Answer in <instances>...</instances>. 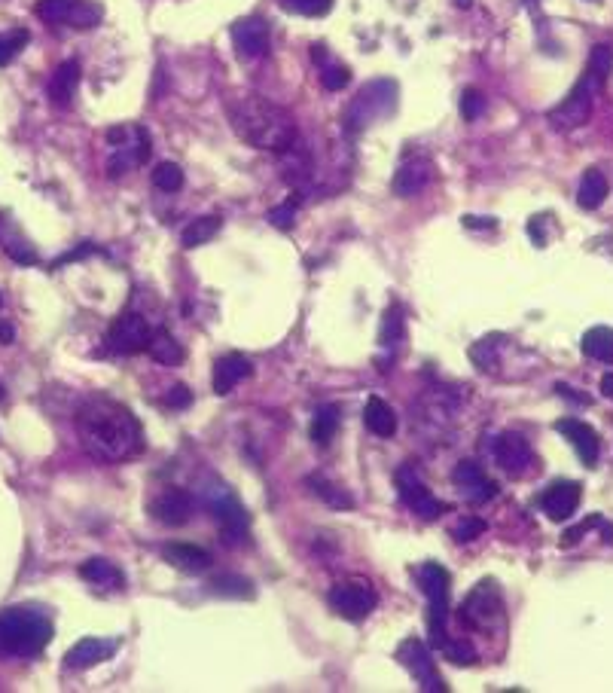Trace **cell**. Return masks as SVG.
I'll use <instances>...</instances> for the list:
<instances>
[{
	"label": "cell",
	"mask_w": 613,
	"mask_h": 693,
	"mask_svg": "<svg viewBox=\"0 0 613 693\" xmlns=\"http://www.w3.org/2000/svg\"><path fill=\"white\" fill-rule=\"evenodd\" d=\"M77 437L83 449L104 461V465H119L144 452V428L132 416L129 407H122L113 397H89L80 403L74 416Z\"/></svg>",
	"instance_id": "6da1fadb"
},
{
	"label": "cell",
	"mask_w": 613,
	"mask_h": 693,
	"mask_svg": "<svg viewBox=\"0 0 613 693\" xmlns=\"http://www.w3.org/2000/svg\"><path fill=\"white\" fill-rule=\"evenodd\" d=\"M226 120L232 132L257 150L287 153L296 144V123L290 110L257 92H232L226 98Z\"/></svg>",
	"instance_id": "7a4b0ae2"
},
{
	"label": "cell",
	"mask_w": 613,
	"mask_h": 693,
	"mask_svg": "<svg viewBox=\"0 0 613 693\" xmlns=\"http://www.w3.org/2000/svg\"><path fill=\"white\" fill-rule=\"evenodd\" d=\"M613 68V49L607 43H598L586 62L583 77L577 80V86L568 92V98L562 104H556L553 110L546 113L549 126L556 132H574L580 126H586L592 120V110H595V98L601 95L607 74Z\"/></svg>",
	"instance_id": "3957f363"
},
{
	"label": "cell",
	"mask_w": 613,
	"mask_h": 693,
	"mask_svg": "<svg viewBox=\"0 0 613 693\" xmlns=\"http://www.w3.org/2000/svg\"><path fill=\"white\" fill-rule=\"evenodd\" d=\"M52 620L34 608H7L0 614V654L37 657L52 642Z\"/></svg>",
	"instance_id": "277c9868"
},
{
	"label": "cell",
	"mask_w": 613,
	"mask_h": 693,
	"mask_svg": "<svg viewBox=\"0 0 613 693\" xmlns=\"http://www.w3.org/2000/svg\"><path fill=\"white\" fill-rule=\"evenodd\" d=\"M415 581L427 599V635H431V645L434 648H443L449 632H446V623H449V587H452V574L437 565V562H424L418 571H415Z\"/></svg>",
	"instance_id": "5b68a950"
},
{
	"label": "cell",
	"mask_w": 613,
	"mask_h": 693,
	"mask_svg": "<svg viewBox=\"0 0 613 693\" xmlns=\"http://www.w3.org/2000/svg\"><path fill=\"white\" fill-rule=\"evenodd\" d=\"M397 107V83L394 80H373L360 89V95L351 101L345 113V126L348 132H360L366 126H373L382 117H391Z\"/></svg>",
	"instance_id": "8992f818"
},
{
	"label": "cell",
	"mask_w": 613,
	"mask_h": 693,
	"mask_svg": "<svg viewBox=\"0 0 613 693\" xmlns=\"http://www.w3.org/2000/svg\"><path fill=\"white\" fill-rule=\"evenodd\" d=\"M110 141V159H107V175L122 178L132 168L144 165L150 159V135L144 126H119L107 132Z\"/></svg>",
	"instance_id": "52a82bcc"
},
{
	"label": "cell",
	"mask_w": 613,
	"mask_h": 693,
	"mask_svg": "<svg viewBox=\"0 0 613 693\" xmlns=\"http://www.w3.org/2000/svg\"><path fill=\"white\" fill-rule=\"evenodd\" d=\"M461 617L467 626L482 629V632H498L504 626V596L498 590L495 581H482L476 584L464 605H461Z\"/></svg>",
	"instance_id": "ba28073f"
},
{
	"label": "cell",
	"mask_w": 613,
	"mask_h": 693,
	"mask_svg": "<svg viewBox=\"0 0 613 693\" xmlns=\"http://www.w3.org/2000/svg\"><path fill=\"white\" fill-rule=\"evenodd\" d=\"M208 507L220 526V535L226 544H241L251 532V516L244 510V504L226 489V486H214L208 489Z\"/></svg>",
	"instance_id": "9c48e42d"
},
{
	"label": "cell",
	"mask_w": 613,
	"mask_h": 693,
	"mask_svg": "<svg viewBox=\"0 0 613 693\" xmlns=\"http://www.w3.org/2000/svg\"><path fill=\"white\" fill-rule=\"evenodd\" d=\"M153 330L147 324V318L135 309L122 312L119 318H113L110 330H107V349L113 355H138L150 349Z\"/></svg>",
	"instance_id": "30bf717a"
},
{
	"label": "cell",
	"mask_w": 613,
	"mask_h": 693,
	"mask_svg": "<svg viewBox=\"0 0 613 693\" xmlns=\"http://www.w3.org/2000/svg\"><path fill=\"white\" fill-rule=\"evenodd\" d=\"M330 605L339 617L345 620H366L376 605H379V596L373 590L370 581H363V577H351V581H342L330 590Z\"/></svg>",
	"instance_id": "8fae6325"
},
{
	"label": "cell",
	"mask_w": 613,
	"mask_h": 693,
	"mask_svg": "<svg viewBox=\"0 0 613 693\" xmlns=\"http://www.w3.org/2000/svg\"><path fill=\"white\" fill-rule=\"evenodd\" d=\"M495 461H498V468L507 474V477H534L540 471V461L531 449V443L516 434V431H504L498 440H495Z\"/></svg>",
	"instance_id": "7c38bea8"
},
{
	"label": "cell",
	"mask_w": 613,
	"mask_h": 693,
	"mask_svg": "<svg viewBox=\"0 0 613 693\" xmlns=\"http://www.w3.org/2000/svg\"><path fill=\"white\" fill-rule=\"evenodd\" d=\"M37 16L49 25L95 28L101 22V7L89 4V0H40Z\"/></svg>",
	"instance_id": "4fadbf2b"
},
{
	"label": "cell",
	"mask_w": 613,
	"mask_h": 693,
	"mask_svg": "<svg viewBox=\"0 0 613 693\" xmlns=\"http://www.w3.org/2000/svg\"><path fill=\"white\" fill-rule=\"evenodd\" d=\"M394 483H397V492H400L403 504H406L415 516H421V519H437V516L443 513V504L434 498V492L427 489V483L418 477L415 468L403 465V468L394 474Z\"/></svg>",
	"instance_id": "5bb4252c"
},
{
	"label": "cell",
	"mask_w": 613,
	"mask_h": 693,
	"mask_svg": "<svg viewBox=\"0 0 613 693\" xmlns=\"http://www.w3.org/2000/svg\"><path fill=\"white\" fill-rule=\"evenodd\" d=\"M400 663L409 669V675L418 681L421 690H434V693H446V681L443 675L437 672L434 660H431V651H427V645H421L418 639H406L397 651Z\"/></svg>",
	"instance_id": "9a60e30c"
},
{
	"label": "cell",
	"mask_w": 613,
	"mask_h": 693,
	"mask_svg": "<svg viewBox=\"0 0 613 693\" xmlns=\"http://www.w3.org/2000/svg\"><path fill=\"white\" fill-rule=\"evenodd\" d=\"M147 510H150V516L156 519V523L180 529V526H187L190 516H193V498L183 489H177V486H168V489H162V492H156L150 498Z\"/></svg>",
	"instance_id": "2e32d148"
},
{
	"label": "cell",
	"mask_w": 613,
	"mask_h": 693,
	"mask_svg": "<svg viewBox=\"0 0 613 693\" xmlns=\"http://www.w3.org/2000/svg\"><path fill=\"white\" fill-rule=\"evenodd\" d=\"M232 43H235V52L241 55V59H266L272 31H269L266 19L248 16V19H238L232 25Z\"/></svg>",
	"instance_id": "e0dca14e"
},
{
	"label": "cell",
	"mask_w": 613,
	"mask_h": 693,
	"mask_svg": "<svg viewBox=\"0 0 613 693\" xmlns=\"http://www.w3.org/2000/svg\"><path fill=\"white\" fill-rule=\"evenodd\" d=\"M452 480H455V486H461V492H464V498L470 504H485V501H492L498 495V483L488 480L476 461H461V465L455 468V474H452Z\"/></svg>",
	"instance_id": "ac0fdd59"
},
{
	"label": "cell",
	"mask_w": 613,
	"mask_h": 693,
	"mask_svg": "<svg viewBox=\"0 0 613 693\" xmlns=\"http://www.w3.org/2000/svg\"><path fill=\"white\" fill-rule=\"evenodd\" d=\"M434 181V162L427 159V156H412L406 159L400 168H397V175H394V193L397 196H418L427 184Z\"/></svg>",
	"instance_id": "d6986e66"
},
{
	"label": "cell",
	"mask_w": 613,
	"mask_h": 693,
	"mask_svg": "<svg viewBox=\"0 0 613 693\" xmlns=\"http://www.w3.org/2000/svg\"><path fill=\"white\" fill-rule=\"evenodd\" d=\"M583 492H580V483H553L543 495H540V507L549 519H556V523H565L568 516H574L577 504H580Z\"/></svg>",
	"instance_id": "ffe728a7"
},
{
	"label": "cell",
	"mask_w": 613,
	"mask_h": 693,
	"mask_svg": "<svg viewBox=\"0 0 613 693\" xmlns=\"http://www.w3.org/2000/svg\"><path fill=\"white\" fill-rule=\"evenodd\" d=\"M556 431L565 434V437L571 440V446L577 449V455L583 458L586 468H595L598 452H601V440H598V434H595L592 425H586V422H580V419H562V422L556 425Z\"/></svg>",
	"instance_id": "44dd1931"
},
{
	"label": "cell",
	"mask_w": 613,
	"mask_h": 693,
	"mask_svg": "<svg viewBox=\"0 0 613 693\" xmlns=\"http://www.w3.org/2000/svg\"><path fill=\"white\" fill-rule=\"evenodd\" d=\"M116 648H119V642L116 639H80L71 651H68V657H65V666L68 669H89V666H98V663H104L110 654H116Z\"/></svg>",
	"instance_id": "7402d4cb"
},
{
	"label": "cell",
	"mask_w": 613,
	"mask_h": 693,
	"mask_svg": "<svg viewBox=\"0 0 613 693\" xmlns=\"http://www.w3.org/2000/svg\"><path fill=\"white\" fill-rule=\"evenodd\" d=\"M77 86H80V62L68 59L61 62L49 80V98L55 107H71L77 98Z\"/></svg>",
	"instance_id": "603a6c76"
},
{
	"label": "cell",
	"mask_w": 613,
	"mask_h": 693,
	"mask_svg": "<svg viewBox=\"0 0 613 693\" xmlns=\"http://www.w3.org/2000/svg\"><path fill=\"white\" fill-rule=\"evenodd\" d=\"M254 367L248 358H241V355H223L217 364H214V391L223 397L229 394L235 385H241L244 379H251Z\"/></svg>",
	"instance_id": "cb8c5ba5"
},
{
	"label": "cell",
	"mask_w": 613,
	"mask_h": 693,
	"mask_svg": "<svg viewBox=\"0 0 613 693\" xmlns=\"http://www.w3.org/2000/svg\"><path fill=\"white\" fill-rule=\"evenodd\" d=\"M162 556L180 568V571H187V574H199L211 565V553L196 547V544H165L162 547Z\"/></svg>",
	"instance_id": "d4e9b609"
},
{
	"label": "cell",
	"mask_w": 613,
	"mask_h": 693,
	"mask_svg": "<svg viewBox=\"0 0 613 693\" xmlns=\"http://www.w3.org/2000/svg\"><path fill=\"white\" fill-rule=\"evenodd\" d=\"M80 577L83 581H89L92 587H98V590H119L122 584H126V577H122V571L113 565V562H107V559H86L83 565H80Z\"/></svg>",
	"instance_id": "484cf974"
},
{
	"label": "cell",
	"mask_w": 613,
	"mask_h": 693,
	"mask_svg": "<svg viewBox=\"0 0 613 693\" xmlns=\"http://www.w3.org/2000/svg\"><path fill=\"white\" fill-rule=\"evenodd\" d=\"M363 422L376 437H394L397 434V413L391 410V403L382 397H370L363 410Z\"/></svg>",
	"instance_id": "4316f807"
},
{
	"label": "cell",
	"mask_w": 613,
	"mask_h": 693,
	"mask_svg": "<svg viewBox=\"0 0 613 693\" xmlns=\"http://www.w3.org/2000/svg\"><path fill=\"white\" fill-rule=\"evenodd\" d=\"M607 190H610V184H607V175H604L601 168L583 171L580 187H577V202H580V208L595 211V208L607 199Z\"/></svg>",
	"instance_id": "83f0119b"
},
{
	"label": "cell",
	"mask_w": 613,
	"mask_h": 693,
	"mask_svg": "<svg viewBox=\"0 0 613 693\" xmlns=\"http://www.w3.org/2000/svg\"><path fill=\"white\" fill-rule=\"evenodd\" d=\"M583 352L592 361L613 364V327H592L583 333Z\"/></svg>",
	"instance_id": "f1b7e54d"
},
{
	"label": "cell",
	"mask_w": 613,
	"mask_h": 693,
	"mask_svg": "<svg viewBox=\"0 0 613 693\" xmlns=\"http://www.w3.org/2000/svg\"><path fill=\"white\" fill-rule=\"evenodd\" d=\"M150 358L162 367H177L183 361V349H180V342L168 333V330H156L153 339H150Z\"/></svg>",
	"instance_id": "f546056e"
},
{
	"label": "cell",
	"mask_w": 613,
	"mask_h": 693,
	"mask_svg": "<svg viewBox=\"0 0 613 693\" xmlns=\"http://www.w3.org/2000/svg\"><path fill=\"white\" fill-rule=\"evenodd\" d=\"M220 217L217 214H208V217H196L187 229H183V248H202L205 242H211V236H217V229H220Z\"/></svg>",
	"instance_id": "4dcf8cb0"
},
{
	"label": "cell",
	"mask_w": 613,
	"mask_h": 693,
	"mask_svg": "<svg viewBox=\"0 0 613 693\" xmlns=\"http://www.w3.org/2000/svg\"><path fill=\"white\" fill-rule=\"evenodd\" d=\"M315 62H318V68H321V83H324V89L339 92V89H345V86L351 83L348 68L339 65V62H333V59H327V55L321 52V46L315 49Z\"/></svg>",
	"instance_id": "1f68e13d"
},
{
	"label": "cell",
	"mask_w": 613,
	"mask_h": 693,
	"mask_svg": "<svg viewBox=\"0 0 613 693\" xmlns=\"http://www.w3.org/2000/svg\"><path fill=\"white\" fill-rule=\"evenodd\" d=\"M339 431V410L330 407V403H324V407H318L315 419H312V440L318 446H327Z\"/></svg>",
	"instance_id": "d6a6232c"
},
{
	"label": "cell",
	"mask_w": 613,
	"mask_h": 693,
	"mask_svg": "<svg viewBox=\"0 0 613 693\" xmlns=\"http://www.w3.org/2000/svg\"><path fill=\"white\" fill-rule=\"evenodd\" d=\"M31 34L25 28H13V31H4L0 34V68H7L16 55L28 46Z\"/></svg>",
	"instance_id": "836d02e7"
},
{
	"label": "cell",
	"mask_w": 613,
	"mask_h": 693,
	"mask_svg": "<svg viewBox=\"0 0 613 693\" xmlns=\"http://www.w3.org/2000/svg\"><path fill=\"white\" fill-rule=\"evenodd\" d=\"M153 187L162 190V193H177V190L183 187V171H180V165H174V162L156 165V171H153Z\"/></svg>",
	"instance_id": "e575fe53"
},
{
	"label": "cell",
	"mask_w": 613,
	"mask_h": 693,
	"mask_svg": "<svg viewBox=\"0 0 613 693\" xmlns=\"http://www.w3.org/2000/svg\"><path fill=\"white\" fill-rule=\"evenodd\" d=\"M309 486H312V489H315V495H318V498H324V501H327L330 507L348 510V507L354 504V501H351V498H348V495H345V492H342L339 486L327 483L324 477H312V480H309Z\"/></svg>",
	"instance_id": "d590c367"
},
{
	"label": "cell",
	"mask_w": 613,
	"mask_h": 693,
	"mask_svg": "<svg viewBox=\"0 0 613 693\" xmlns=\"http://www.w3.org/2000/svg\"><path fill=\"white\" fill-rule=\"evenodd\" d=\"M278 4L296 16H327L333 10V0H278Z\"/></svg>",
	"instance_id": "8d00e7d4"
},
{
	"label": "cell",
	"mask_w": 613,
	"mask_h": 693,
	"mask_svg": "<svg viewBox=\"0 0 613 693\" xmlns=\"http://www.w3.org/2000/svg\"><path fill=\"white\" fill-rule=\"evenodd\" d=\"M403 312L400 306H391L388 315L382 318V345H388V349H394V345L403 339Z\"/></svg>",
	"instance_id": "74e56055"
},
{
	"label": "cell",
	"mask_w": 613,
	"mask_h": 693,
	"mask_svg": "<svg viewBox=\"0 0 613 693\" xmlns=\"http://www.w3.org/2000/svg\"><path fill=\"white\" fill-rule=\"evenodd\" d=\"M485 532V523L479 516H464L461 523L452 529V535H455V541H461V544H470V541H476L479 535Z\"/></svg>",
	"instance_id": "f35d334b"
},
{
	"label": "cell",
	"mask_w": 613,
	"mask_h": 693,
	"mask_svg": "<svg viewBox=\"0 0 613 693\" xmlns=\"http://www.w3.org/2000/svg\"><path fill=\"white\" fill-rule=\"evenodd\" d=\"M482 110H485L482 92H479V89H464V95H461V117H464L467 123H473V120H479Z\"/></svg>",
	"instance_id": "ab89813d"
},
{
	"label": "cell",
	"mask_w": 613,
	"mask_h": 693,
	"mask_svg": "<svg viewBox=\"0 0 613 693\" xmlns=\"http://www.w3.org/2000/svg\"><path fill=\"white\" fill-rule=\"evenodd\" d=\"M443 651H446V657H449L452 663H458V666H470V663H476V651H473L467 642H449V639H446Z\"/></svg>",
	"instance_id": "60d3db41"
},
{
	"label": "cell",
	"mask_w": 613,
	"mask_h": 693,
	"mask_svg": "<svg viewBox=\"0 0 613 693\" xmlns=\"http://www.w3.org/2000/svg\"><path fill=\"white\" fill-rule=\"evenodd\" d=\"M293 217H296V199H290V202H284V205H278V208L269 211V223L275 229H290Z\"/></svg>",
	"instance_id": "b9f144b4"
},
{
	"label": "cell",
	"mask_w": 613,
	"mask_h": 693,
	"mask_svg": "<svg viewBox=\"0 0 613 693\" xmlns=\"http://www.w3.org/2000/svg\"><path fill=\"white\" fill-rule=\"evenodd\" d=\"M165 403H168L171 410H183V407H190V403H193V394H190L187 385H174V388L165 394Z\"/></svg>",
	"instance_id": "7bdbcfd3"
},
{
	"label": "cell",
	"mask_w": 613,
	"mask_h": 693,
	"mask_svg": "<svg viewBox=\"0 0 613 693\" xmlns=\"http://www.w3.org/2000/svg\"><path fill=\"white\" fill-rule=\"evenodd\" d=\"M601 394H604L607 400H613V373L601 376Z\"/></svg>",
	"instance_id": "ee69618b"
},
{
	"label": "cell",
	"mask_w": 613,
	"mask_h": 693,
	"mask_svg": "<svg viewBox=\"0 0 613 693\" xmlns=\"http://www.w3.org/2000/svg\"><path fill=\"white\" fill-rule=\"evenodd\" d=\"M467 226H495V220H476V217H464Z\"/></svg>",
	"instance_id": "f6af8a7d"
},
{
	"label": "cell",
	"mask_w": 613,
	"mask_h": 693,
	"mask_svg": "<svg viewBox=\"0 0 613 693\" xmlns=\"http://www.w3.org/2000/svg\"><path fill=\"white\" fill-rule=\"evenodd\" d=\"M0 339H4V342H13V327H10V324H0Z\"/></svg>",
	"instance_id": "bcb514c9"
},
{
	"label": "cell",
	"mask_w": 613,
	"mask_h": 693,
	"mask_svg": "<svg viewBox=\"0 0 613 693\" xmlns=\"http://www.w3.org/2000/svg\"><path fill=\"white\" fill-rule=\"evenodd\" d=\"M455 4H458L461 10H467V7H470V0H455Z\"/></svg>",
	"instance_id": "7dc6e473"
},
{
	"label": "cell",
	"mask_w": 613,
	"mask_h": 693,
	"mask_svg": "<svg viewBox=\"0 0 613 693\" xmlns=\"http://www.w3.org/2000/svg\"><path fill=\"white\" fill-rule=\"evenodd\" d=\"M525 4H537V0H525Z\"/></svg>",
	"instance_id": "c3c4849f"
}]
</instances>
